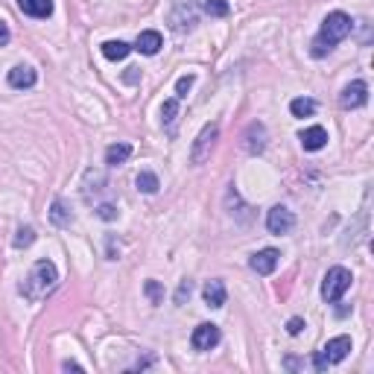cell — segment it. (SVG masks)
Masks as SVG:
<instances>
[{
    "label": "cell",
    "mask_w": 374,
    "mask_h": 374,
    "mask_svg": "<svg viewBox=\"0 0 374 374\" xmlns=\"http://www.w3.org/2000/svg\"><path fill=\"white\" fill-rule=\"evenodd\" d=\"M351 30H354V21H351V15H345V12H330V15L322 21V30H318V35L313 38V56L316 59H322L325 53H330L334 50L339 41H345L351 35Z\"/></svg>",
    "instance_id": "obj_1"
},
{
    "label": "cell",
    "mask_w": 374,
    "mask_h": 374,
    "mask_svg": "<svg viewBox=\"0 0 374 374\" xmlns=\"http://www.w3.org/2000/svg\"><path fill=\"white\" fill-rule=\"evenodd\" d=\"M56 284H59L56 263L41 257V260H35V266L30 269V275L21 281V293H24V298H30V301H41V298H47L53 289H56Z\"/></svg>",
    "instance_id": "obj_2"
},
{
    "label": "cell",
    "mask_w": 374,
    "mask_h": 374,
    "mask_svg": "<svg viewBox=\"0 0 374 374\" xmlns=\"http://www.w3.org/2000/svg\"><path fill=\"white\" fill-rule=\"evenodd\" d=\"M348 354H351V337H334V339H328L325 348L313 357V366H316V371H328L330 366L342 363Z\"/></svg>",
    "instance_id": "obj_3"
},
{
    "label": "cell",
    "mask_w": 374,
    "mask_h": 374,
    "mask_svg": "<svg viewBox=\"0 0 374 374\" xmlns=\"http://www.w3.org/2000/svg\"><path fill=\"white\" fill-rule=\"evenodd\" d=\"M354 281V275L345 269V266H334V269H328L325 275V281H322V298L328 304H337L345 293H348V287Z\"/></svg>",
    "instance_id": "obj_4"
},
{
    "label": "cell",
    "mask_w": 374,
    "mask_h": 374,
    "mask_svg": "<svg viewBox=\"0 0 374 374\" xmlns=\"http://www.w3.org/2000/svg\"><path fill=\"white\" fill-rule=\"evenodd\" d=\"M216 137H219V123H207V126H202V132L196 135V141H193V146H190V161L196 164V167L211 158V152L216 146Z\"/></svg>",
    "instance_id": "obj_5"
},
{
    "label": "cell",
    "mask_w": 374,
    "mask_h": 374,
    "mask_svg": "<svg viewBox=\"0 0 374 374\" xmlns=\"http://www.w3.org/2000/svg\"><path fill=\"white\" fill-rule=\"evenodd\" d=\"M219 339H223V334H219V328L214 322H202L196 330L190 334V345L193 351H211L219 345Z\"/></svg>",
    "instance_id": "obj_6"
},
{
    "label": "cell",
    "mask_w": 374,
    "mask_h": 374,
    "mask_svg": "<svg viewBox=\"0 0 374 374\" xmlns=\"http://www.w3.org/2000/svg\"><path fill=\"white\" fill-rule=\"evenodd\" d=\"M266 228H269V234H289L296 228V214L289 211V207H284V205H275L272 211L266 214Z\"/></svg>",
    "instance_id": "obj_7"
},
{
    "label": "cell",
    "mask_w": 374,
    "mask_h": 374,
    "mask_svg": "<svg viewBox=\"0 0 374 374\" xmlns=\"http://www.w3.org/2000/svg\"><path fill=\"white\" fill-rule=\"evenodd\" d=\"M196 24H199V12H196V6H193V3H178L170 12V26L176 33H190Z\"/></svg>",
    "instance_id": "obj_8"
},
{
    "label": "cell",
    "mask_w": 374,
    "mask_h": 374,
    "mask_svg": "<svg viewBox=\"0 0 374 374\" xmlns=\"http://www.w3.org/2000/svg\"><path fill=\"white\" fill-rule=\"evenodd\" d=\"M366 103H368V85L363 79H354L351 85H345V91L339 94L342 108H363Z\"/></svg>",
    "instance_id": "obj_9"
},
{
    "label": "cell",
    "mask_w": 374,
    "mask_h": 374,
    "mask_svg": "<svg viewBox=\"0 0 374 374\" xmlns=\"http://www.w3.org/2000/svg\"><path fill=\"white\" fill-rule=\"evenodd\" d=\"M278 260H281V252H278V248H260V252L252 255L248 266H252L257 275H272L275 269H278Z\"/></svg>",
    "instance_id": "obj_10"
},
{
    "label": "cell",
    "mask_w": 374,
    "mask_h": 374,
    "mask_svg": "<svg viewBox=\"0 0 374 374\" xmlns=\"http://www.w3.org/2000/svg\"><path fill=\"white\" fill-rule=\"evenodd\" d=\"M243 149L248 155H260L266 149V126L263 123H248V129L243 135Z\"/></svg>",
    "instance_id": "obj_11"
},
{
    "label": "cell",
    "mask_w": 374,
    "mask_h": 374,
    "mask_svg": "<svg viewBox=\"0 0 374 374\" xmlns=\"http://www.w3.org/2000/svg\"><path fill=\"white\" fill-rule=\"evenodd\" d=\"M9 85L15 88V91H26V88H35V82H38V74L33 71L30 65H15L9 71Z\"/></svg>",
    "instance_id": "obj_12"
},
{
    "label": "cell",
    "mask_w": 374,
    "mask_h": 374,
    "mask_svg": "<svg viewBox=\"0 0 374 374\" xmlns=\"http://www.w3.org/2000/svg\"><path fill=\"white\" fill-rule=\"evenodd\" d=\"M202 298H205V304H207V307H214V310L226 307V298H228V293H226V284L219 281V278L207 281V284L202 287Z\"/></svg>",
    "instance_id": "obj_13"
},
{
    "label": "cell",
    "mask_w": 374,
    "mask_h": 374,
    "mask_svg": "<svg viewBox=\"0 0 374 374\" xmlns=\"http://www.w3.org/2000/svg\"><path fill=\"white\" fill-rule=\"evenodd\" d=\"M298 141H301L304 152H318V149H325V144H328V132H325V126H310V129H304L298 135Z\"/></svg>",
    "instance_id": "obj_14"
},
{
    "label": "cell",
    "mask_w": 374,
    "mask_h": 374,
    "mask_svg": "<svg viewBox=\"0 0 374 374\" xmlns=\"http://www.w3.org/2000/svg\"><path fill=\"white\" fill-rule=\"evenodd\" d=\"M161 47H164L161 33H158V30H144L141 35H137V41H135V47H132V50L144 53V56H155Z\"/></svg>",
    "instance_id": "obj_15"
},
{
    "label": "cell",
    "mask_w": 374,
    "mask_h": 374,
    "mask_svg": "<svg viewBox=\"0 0 374 374\" xmlns=\"http://www.w3.org/2000/svg\"><path fill=\"white\" fill-rule=\"evenodd\" d=\"M18 9L24 12V15L44 21V18L53 15V0H18Z\"/></svg>",
    "instance_id": "obj_16"
},
{
    "label": "cell",
    "mask_w": 374,
    "mask_h": 374,
    "mask_svg": "<svg viewBox=\"0 0 374 374\" xmlns=\"http://www.w3.org/2000/svg\"><path fill=\"white\" fill-rule=\"evenodd\" d=\"M132 158V144L120 141V144H112L105 149V164L108 167H120V164H126Z\"/></svg>",
    "instance_id": "obj_17"
},
{
    "label": "cell",
    "mask_w": 374,
    "mask_h": 374,
    "mask_svg": "<svg viewBox=\"0 0 374 374\" xmlns=\"http://www.w3.org/2000/svg\"><path fill=\"white\" fill-rule=\"evenodd\" d=\"M50 223L56 228H67L74 223V214L67 211V205L62 199H53V205H50Z\"/></svg>",
    "instance_id": "obj_18"
},
{
    "label": "cell",
    "mask_w": 374,
    "mask_h": 374,
    "mask_svg": "<svg viewBox=\"0 0 374 374\" xmlns=\"http://www.w3.org/2000/svg\"><path fill=\"white\" fill-rule=\"evenodd\" d=\"M103 50V56L108 59V62H123L132 53V47L126 44V41H105V44L100 47Z\"/></svg>",
    "instance_id": "obj_19"
},
{
    "label": "cell",
    "mask_w": 374,
    "mask_h": 374,
    "mask_svg": "<svg viewBox=\"0 0 374 374\" xmlns=\"http://www.w3.org/2000/svg\"><path fill=\"white\" fill-rule=\"evenodd\" d=\"M176 117H178V96H170V100H164V105H161V123L173 132Z\"/></svg>",
    "instance_id": "obj_20"
},
{
    "label": "cell",
    "mask_w": 374,
    "mask_h": 374,
    "mask_svg": "<svg viewBox=\"0 0 374 374\" xmlns=\"http://www.w3.org/2000/svg\"><path fill=\"white\" fill-rule=\"evenodd\" d=\"M135 185H137V190H141V193H158V187H161L158 176H155V173H149V170H141V173H137Z\"/></svg>",
    "instance_id": "obj_21"
},
{
    "label": "cell",
    "mask_w": 374,
    "mask_h": 374,
    "mask_svg": "<svg viewBox=\"0 0 374 374\" xmlns=\"http://www.w3.org/2000/svg\"><path fill=\"white\" fill-rule=\"evenodd\" d=\"M289 112H293V117H310L316 112V100H310V96H298V100L289 103Z\"/></svg>",
    "instance_id": "obj_22"
},
{
    "label": "cell",
    "mask_w": 374,
    "mask_h": 374,
    "mask_svg": "<svg viewBox=\"0 0 374 374\" xmlns=\"http://www.w3.org/2000/svg\"><path fill=\"white\" fill-rule=\"evenodd\" d=\"M202 6H205V12H207V15H211V18H226L228 12H231L228 0H205Z\"/></svg>",
    "instance_id": "obj_23"
},
{
    "label": "cell",
    "mask_w": 374,
    "mask_h": 374,
    "mask_svg": "<svg viewBox=\"0 0 374 374\" xmlns=\"http://www.w3.org/2000/svg\"><path fill=\"white\" fill-rule=\"evenodd\" d=\"M33 243H35V228L21 226L18 228V237H15V248H26V246H33Z\"/></svg>",
    "instance_id": "obj_24"
},
{
    "label": "cell",
    "mask_w": 374,
    "mask_h": 374,
    "mask_svg": "<svg viewBox=\"0 0 374 374\" xmlns=\"http://www.w3.org/2000/svg\"><path fill=\"white\" fill-rule=\"evenodd\" d=\"M193 82H196V76H193V74H185V76L176 79V96H178V100H185L187 91L193 88Z\"/></svg>",
    "instance_id": "obj_25"
},
{
    "label": "cell",
    "mask_w": 374,
    "mask_h": 374,
    "mask_svg": "<svg viewBox=\"0 0 374 374\" xmlns=\"http://www.w3.org/2000/svg\"><path fill=\"white\" fill-rule=\"evenodd\" d=\"M144 289H146V296H149L152 304H161V301H164V287H161L158 281H146Z\"/></svg>",
    "instance_id": "obj_26"
},
{
    "label": "cell",
    "mask_w": 374,
    "mask_h": 374,
    "mask_svg": "<svg viewBox=\"0 0 374 374\" xmlns=\"http://www.w3.org/2000/svg\"><path fill=\"white\" fill-rule=\"evenodd\" d=\"M117 205H112V202H103L100 207H96V216H100V219H105V223H114V219H117Z\"/></svg>",
    "instance_id": "obj_27"
},
{
    "label": "cell",
    "mask_w": 374,
    "mask_h": 374,
    "mask_svg": "<svg viewBox=\"0 0 374 374\" xmlns=\"http://www.w3.org/2000/svg\"><path fill=\"white\" fill-rule=\"evenodd\" d=\"M190 293H193V284L182 281V284H178V289H176V304H185L190 298Z\"/></svg>",
    "instance_id": "obj_28"
},
{
    "label": "cell",
    "mask_w": 374,
    "mask_h": 374,
    "mask_svg": "<svg viewBox=\"0 0 374 374\" xmlns=\"http://www.w3.org/2000/svg\"><path fill=\"white\" fill-rule=\"evenodd\" d=\"M301 328H307V325H304V318H298V316H296V318H289V322H287V330H289L293 337H296V334H301Z\"/></svg>",
    "instance_id": "obj_29"
},
{
    "label": "cell",
    "mask_w": 374,
    "mask_h": 374,
    "mask_svg": "<svg viewBox=\"0 0 374 374\" xmlns=\"http://www.w3.org/2000/svg\"><path fill=\"white\" fill-rule=\"evenodd\" d=\"M9 38H12V33H9V26H6L3 21H0V47H3V44H9Z\"/></svg>",
    "instance_id": "obj_30"
},
{
    "label": "cell",
    "mask_w": 374,
    "mask_h": 374,
    "mask_svg": "<svg viewBox=\"0 0 374 374\" xmlns=\"http://www.w3.org/2000/svg\"><path fill=\"white\" fill-rule=\"evenodd\" d=\"M62 368H65V371H82V366H79V363H71V359H67V363H62Z\"/></svg>",
    "instance_id": "obj_31"
}]
</instances>
